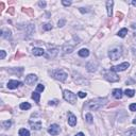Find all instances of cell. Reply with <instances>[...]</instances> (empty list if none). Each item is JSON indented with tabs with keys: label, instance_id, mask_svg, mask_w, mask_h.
Here are the masks:
<instances>
[{
	"label": "cell",
	"instance_id": "obj_1",
	"mask_svg": "<svg viewBox=\"0 0 136 136\" xmlns=\"http://www.w3.org/2000/svg\"><path fill=\"white\" fill-rule=\"evenodd\" d=\"M107 102L106 98H97L94 100H90V101L87 103V107L90 111H97L99 109H101L102 106H104Z\"/></svg>",
	"mask_w": 136,
	"mask_h": 136
},
{
	"label": "cell",
	"instance_id": "obj_2",
	"mask_svg": "<svg viewBox=\"0 0 136 136\" xmlns=\"http://www.w3.org/2000/svg\"><path fill=\"white\" fill-rule=\"evenodd\" d=\"M51 75H52L55 80L61 81V82H64L67 79V77H68V74L64 70H62V69H55V70H53L52 72H51Z\"/></svg>",
	"mask_w": 136,
	"mask_h": 136
},
{
	"label": "cell",
	"instance_id": "obj_3",
	"mask_svg": "<svg viewBox=\"0 0 136 136\" xmlns=\"http://www.w3.org/2000/svg\"><path fill=\"white\" fill-rule=\"evenodd\" d=\"M63 97L64 99H65V101L69 102L70 104H74L75 102H77V96H75V94H73L72 91L70 90H64L63 93Z\"/></svg>",
	"mask_w": 136,
	"mask_h": 136
},
{
	"label": "cell",
	"instance_id": "obj_4",
	"mask_svg": "<svg viewBox=\"0 0 136 136\" xmlns=\"http://www.w3.org/2000/svg\"><path fill=\"white\" fill-rule=\"evenodd\" d=\"M121 55H122V51L120 47H115L109 52V57L112 61H117L119 58H121Z\"/></svg>",
	"mask_w": 136,
	"mask_h": 136
},
{
	"label": "cell",
	"instance_id": "obj_5",
	"mask_svg": "<svg viewBox=\"0 0 136 136\" xmlns=\"http://www.w3.org/2000/svg\"><path fill=\"white\" fill-rule=\"evenodd\" d=\"M104 78L107 80L109 82H118L119 81V77L117 75V73L115 72V71H112V70H105L104 72Z\"/></svg>",
	"mask_w": 136,
	"mask_h": 136
},
{
	"label": "cell",
	"instance_id": "obj_6",
	"mask_svg": "<svg viewBox=\"0 0 136 136\" xmlns=\"http://www.w3.org/2000/svg\"><path fill=\"white\" fill-rule=\"evenodd\" d=\"M130 67V64L128 62H123L122 64H120V65H117V66H113L111 68L112 71H115V72H118V71H125L127 70L128 68Z\"/></svg>",
	"mask_w": 136,
	"mask_h": 136
},
{
	"label": "cell",
	"instance_id": "obj_7",
	"mask_svg": "<svg viewBox=\"0 0 136 136\" xmlns=\"http://www.w3.org/2000/svg\"><path fill=\"white\" fill-rule=\"evenodd\" d=\"M60 132H61V128H60L58 125H51L49 127V129H48V133L52 136H55V135H59Z\"/></svg>",
	"mask_w": 136,
	"mask_h": 136
},
{
	"label": "cell",
	"instance_id": "obj_8",
	"mask_svg": "<svg viewBox=\"0 0 136 136\" xmlns=\"http://www.w3.org/2000/svg\"><path fill=\"white\" fill-rule=\"evenodd\" d=\"M86 68H87V70L89 71V72H95L96 70H97V68H98V63L96 62V61H90L86 64Z\"/></svg>",
	"mask_w": 136,
	"mask_h": 136
},
{
	"label": "cell",
	"instance_id": "obj_9",
	"mask_svg": "<svg viewBox=\"0 0 136 136\" xmlns=\"http://www.w3.org/2000/svg\"><path fill=\"white\" fill-rule=\"evenodd\" d=\"M37 77L35 74H28L26 77V84L27 85H34V83L37 81Z\"/></svg>",
	"mask_w": 136,
	"mask_h": 136
},
{
	"label": "cell",
	"instance_id": "obj_10",
	"mask_svg": "<svg viewBox=\"0 0 136 136\" xmlns=\"http://www.w3.org/2000/svg\"><path fill=\"white\" fill-rule=\"evenodd\" d=\"M20 85H22V83L21 82H19L17 81V80H11V81L7 82V88H10V89H15V88H17V87H19Z\"/></svg>",
	"mask_w": 136,
	"mask_h": 136
},
{
	"label": "cell",
	"instance_id": "obj_11",
	"mask_svg": "<svg viewBox=\"0 0 136 136\" xmlns=\"http://www.w3.org/2000/svg\"><path fill=\"white\" fill-rule=\"evenodd\" d=\"M58 53H59V48H58V47L50 48V49L48 50V54L46 55V58H47V59H49V58L54 59V58L58 55Z\"/></svg>",
	"mask_w": 136,
	"mask_h": 136
},
{
	"label": "cell",
	"instance_id": "obj_12",
	"mask_svg": "<svg viewBox=\"0 0 136 136\" xmlns=\"http://www.w3.org/2000/svg\"><path fill=\"white\" fill-rule=\"evenodd\" d=\"M68 125L70 127H74L77 125V117L72 114V113H68Z\"/></svg>",
	"mask_w": 136,
	"mask_h": 136
},
{
	"label": "cell",
	"instance_id": "obj_13",
	"mask_svg": "<svg viewBox=\"0 0 136 136\" xmlns=\"http://www.w3.org/2000/svg\"><path fill=\"white\" fill-rule=\"evenodd\" d=\"M113 5H114L113 0L106 1V10H107V15H109V17H112V15H113Z\"/></svg>",
	"mask_w": 136,
	"mask_h": 136
},
{
	"label": "cell",
	"instance_id": "obj_14",
	"mask_svg": "<svg viewBox=\"0 0 136 136\" xmlns=\"http://www.w3.org/2000/svg\"><path fill=\"white\" fill-rule=\"evenodd\" d=\"M32 53H33V55H35V57H42V55L45 54V51H44V49H42V48H33V50H32Z\"/></svg>",
	"mask_w": 136,
	"mask_h": 136
},
{
	"label": "cell",
	"instance_id": "obj_15",
	"mask_svg": "<svg viewBox=\"0 0 136 136\" xmlns=\"http://www.w3.org/2000/svg\"><path fill=\"white\" fill-rule=\"evenodd\" d=\"M1 36L5 39H10L12 37V32L7 29H3V30H1Z\"/></svg>",
	"mask_w": 136,
	"mask_h": 136
},
{
	"label": "cell",
	"instance_id": "obj_16",
	"mask_svg": "<svg viewBox=\"0 0 136 136\" xmlns=\"http://www.w3.org/2000/svg\"><path fill=\"white\" fill-rule=\"evenodd\" d=\"M29 123H30V126H31V128H32L33 130L38 131V130H41V129H42V122H41V121H38V122L30 121Z\"/></svg>",
	"mask_w": 136,
	"mask_h": 136
},
{
	"label": "cell",
	"instance_id": "obj_17",
	"mask_svg": "<svg viewBox=\"0 0 136 136\" xmlns=\"http://www.w3.org/2000/svg\"><path fill=\"white\" fill-rule=\"evenodd\" d=\"M122 90L120 88H116L113 90V96H114V98L116 99H121L122 98Z\"/></svg>",
	"mask_w": 136,
	"mask_h": 136
},
{
	"label": "cell",
	"instance_id": "obj_18",
	"mask_svg": "<svg viewBox=\"0 0 136 136\" xmlns=\"http://www.w3.org/2000/svg\"><path fill=\"white\" fill-rule=\"evenodd\" d=\"M78 54H79L81 58H87V57L89 55V50H88V49H85V48H83V49L79 50Z\"/></svg>",
	"mask_w": 136,
	"mask_h": 136
},
{
	"label": "cell",
	"instance_id": "obj_19",
	"mask_svg": "<svg viewBox=\"0 0 136 136\" xmlns=\"http://www.w3.org/2000/svg\"><path fill=\"white\" fill-rule=\"evenodd\" d=\"M31 97H32V99H33L36 103H39V100H41V95H39L37 91H33Z\"/></svg>",
	"mask_w": 136,
	"mask_h": 136
},
{
	"label": "cell",
	"instance_id": "obj_20",
	"mask_svg": "<svg viewBox=\"0 0 136 136\" xmlns=\"http://www.w3.org/2000/svg\"><path fill=\"white\" fill-rule=\"evenodd\" d=\"M63 51H64V53H71L73 51V47L69 46V45H65L63 47Z\"/></svg>",
	"mask_w": 136,
	"mask_h": 136
},
{
	"label": "cell",
	"instance_id": "obj_21",
	"mask_svg": "<svg viewBox=\"0 0 136 136\" xmlns=\"http://www.w3.org/2000/svg\"><path fill=\"white\" fill-rule=\"evenodd\" d=\"M127 34H128V29H127V28H123V29L119 30V31H118V33H117L118 36H119V37H122V38L125 37Z\"/></svg>",
	"mask_w": 136,
	"mask_h": 136
},
{
	"label": "cell",
	"instance_id": "obj_22",
	"mask_svg": "<svg viewBox=\"0 0 136 136\" xmlns=\"http://www.w3.org/2000/svg\"><path fill=\"white\" fill-rule=\"evenodd\" d=\"M123 136H136V129H131L127 131Z\"/></svg>",
	"mask_w": 136,
	"mask_h": 136
},
{
	"label": "cell",
	"instance_id": "obj_23",
	"mask_svg": "<svg viewBox=\"0 0 136 136\" xmlns=\"http://www.w3.org/2000/svg\"><path fill=\"white\" fill-rule=\"evenodd\" d=\"M20 109L23 110V111H27V110H30L31 109V105H30V103H28V102H23L20 104Z\"/></svg>",
	"mask_w": 136,
	"mask_h": 136
},
{
	"label": "cell",
	"instance_id": "obj_24",
	"mask_svg": "<svg viewBox=\"0 0 136 136\" xmlns=\"http://www.w3.org/2000/svg\"><path fill=\"white\" fill-rule=\"evenodd\" d=\"M125 95L128 96V97H134L135 90L134 89H126L125 90Z\"/></svg>",
	"mask_w": 136,
	"mask_h": 136
},
{
	"label": "cell",
	"instance_id": "obj_25",
	"mask_svg": "<svg viewBox=\"0 0 136 136\" xmlns=\"http://www.w3.org/2000/svg\"><path fill=\"white\" fill-rule=\"evenodd\" d=\"M19 136H30V132L26 129H20L19 130Z\"/></svg>",
	"mask_w": 136,
	"mask_h": 136
},
{
	"label": "cell",
	"instance_id": "obj_26",
	"mask_svg": "<svg viewBox=\"0 0 136 136\" xmlns=\"http://www.w3.org/2000/svg\"><path fill=\"white\" fill-rule=\"evenodd\" d=\"M85 119H86V121L88 122V123H93V122H94V120H93V119H94L93 116H91V114H89V113L85 115Z\"/></svg>",
	"mask_w": 136,
	"mask_h": 136
},
{
	"label": "cell",
	"instance_id": "obj_27",
	"mask_svg": "<svg viewBox=\"0 0 136 136\" xmlns=\"http://www.w3.org/2000/svg\"><path fill=\"white\" fill-rule=\"evenodd\" d=\"M51 29H52V25H51V23H45V25H43V30L49 31Z\"/></svg>",
	"mask_w": 136,
	"mask_h": 136
},
{
	"label": "cell",
	"instance_id": "obj_28",
	"mask_svg": "<svg viewBox=\"0 0 136 136\" xmlns=\"http://www.w3.org/2000/svg\"><path fill=\"white\" fill-rule=\"evenodd\" d=\"M45 90V86L43 85V84H38L37 87H36V91L37 93H39V91H44Z\"/></svg>",
	"mask_w": 136,
	"mask_h": 136
},
{
	"label": "cell",
	"instance_id": "obj_29",
	"mask_svg": "<svg viewBox=\"0 0 136 136\" xmlns=\"http://www.w3.org/2000/svg\"><path fill=\"white\" fill-rule=\"evenodd\" d=\"M3 127L5 128V129H9V128L11 127V125H12V122L11 121H9V120H6V121H3Z\"/></svg>",
	"mask_w": 136,
	"mask_h": 136
},
{
	"label": "cell",
	"instance_id": "obj_30",
	"mask_svg": "<svg viewBox=\"0 0 136 136\" xmlns=\"http://www.w3.org/2000/svg\"><path fill=\"white\" fill-rule=\"evenodd\" d=\"M130 111L132 112H136V103H132V104H130Z\"/></svg>",
	"mask_w": 136,
	"mask_h": 136
},
{
	"label": "cell",
	"instance_id": "obj_31",
	"mask_svg": "<svg viewBox=\"0 0 136 136\" xmlns=\"http://www.w3.org/2000/svg\"><path fill=\"white\" fill-rule=\"evenodd\" d=\"M4 58H5V51L1 50L0 51V60H4Z\"/></svg>",
	"mask_w": 136,
	"mask_h": 136
},
{
	"label": "cell",
	"instance_id": "obj_32",
	"mask_svg": "<svg viewBox=\"0 0 136 136\" xmlns=\"http://www.w3.org/2000/svg\"><path fill=\"white\" fill-rule=\"evenodd\" d=\"M86 95H87V94L84 93V91H79V93H78V96H79L80 98H85Z\"/></svg>",
	"mask_w": 136,
	"mask_h": 136
},
{
	"label": "cell",
	"instance_id": "obj_33",
	"mask_svg": "<svg viewBox=\"0 0 136 136\" xmlns=\"http://www.w3.org/2000/svg\"><path fill=\"white\" fill-rule=\"evenodd\" d=\"M62 4L65 5V6H69L71 4V1H66V0H63L62 1Z\"/></svg>",
	"mask_w": 136,
	"mask_h": 136
},
{
	"label": "cell",
	"instance_id": "obj_34",
	"mask_svg": "<svg viewBox=\"0 0 136 136\" xmlns=\"http://www.w3.org/2000/svg\"><path fill=\"white\" fill-rule=\"evenodd\" d=\"M65 20H64V19H61V20H60L59 21V23H58V25H59V28H62V27H64V25H65Z\"/></svg>",
	"mask_w": 136,
	"mask_h": 136
},
{
	"label": "cell",
	"instance_id": "obj_35",
	"mask_svg": "<svg viewBox=\"0 0 136 136\" xmlns=\"http://www.w3.org/2000/svg\"><path fill=\"white\" fill-rule=\"evenodd\" d=\"M38 5L41 6V7H45L46 6V2L45 1H39L38 2Z\"/></svg>",
	"mask_w": 136,
	"mask_h": 136
},
{
	"label": "cell",
	"instance_id": "obj_36",
	"mask_svg": "<svg viewBox=\"0 0 136 136\" xmlns=\"http://www.w3.org/2000/svg\"><path fill=\"white\" fill-rule=\"evenodd\" d=\"M80 12H81V13H87V12H89V10L84 9V7H81V9H80Z\"/></svg>",
	"mask_w": 136,
	"mask_h": 136
},
{
	"label": "cell",
	"instance_id": "obj_37",
	"mask_svg": "<svg viewBox=\"0 0 136 136\" xmlns=\"http://www.w3.org/2000/svg\"><path fill=\"white\" fill-rule=\"evenodd\" d=\"M9 12L11 14H13L14 13V7H10V10H9Z\"/></svg>",
	"mask_w": 136,
	"mask_h": 136
},
{
	"label": "cell",
	"instance_id": "obj_38",
	"mask_svg": "<svg viewBox=\"0 0 136 136\" xmlns=\"http://www.w3.org/2000/svg\"><path fill=\"white\" fill-rule=\"evenodd\" d=\"M75 136H85V135H84V134L82 133V132H80V133H78V134H75Z\"/></svg>",
	"mask_w": 136,
	"mask_h": 136
},
{
	"label": "cell",
	"instance_id": "obj_39",
	"mask_svg": "<svg viewBox=\"0 0 136 136\" xmlns=\"http://www.w3.org/2000/svg\"><path fill=\"white\" fill-rule=\"evenodd\" d=\"M55 102H57V101H50L49 104H50V105H51V104H55Z\"/></svg>",
	"mask_w": 136,
	"mask_h": 136
},
{
	"label": "cell",
	"instance_id": "obj_40",
	"mask_svg": "<svg viewBox=\"0 0 136 136\" xmlns=\"http://www.w3.org/2000/svg\"><path fill=\"white\" fill-rule=\"evenodd\" d=\"M133 123H134V125H136V118H135L134 120H133Z\"/></svg>",
	"mask_w": 136,
	"mask_h": 136
},
{
	"label": "cell",
	"instance_id": "obj_41",
	"mask_svg": "<svg viewBox=\"0 0 136 136\" xmlns=\"http://www.w3.org/2000/svg\"><path fill=\"white\" fill-rule=\"evenodd\" d=\"M132 3H133V4H134V5H136V1H133V2H132Z\"/></svg>",
	"mask_w": 136,
	"mask_h": 136
}]
</instances>
